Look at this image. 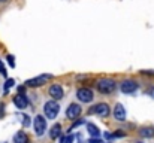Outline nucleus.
Returning <instances> with one entry per match:
<instances>
[{
  "mask_svg": "<svg viewBox=\"0 0 154 143\" xmlns=\"http://www.w3.org/2000/svg\"><path fill=\"white\" fill-rule=\"evenodd\" d=\"M60 134H61V127L58 124H55L50 131V136H51V139H57V137H60Z\"/></svg>",
  "mask_w": 154,
  "mask_h": 143,
  "instance_id": "nucleus-14",
  "label": "nucleus"
},
{
  "mask_svg": "<svg viewBox=\"0 0 154 143\" xmlns=\"http://www.w3.org/2000/svg\"><path fill=\"white\" fill-rule=\"evenodd\" d=\"M141 136H144V137H151V136H154V128H142L141 130Z\"/></svg>",
  "mask_w": 154,
  "mask_h": 143,
  "instance_id": "nucleus-15",
  "label": "nucleus"
},
{
  "mask_svg": "<svg viewBox=\"0 0 154 143\" xmlns=\"http://www.w3.org/2000/svg\"><path fill=\"white\" fill-rule=\"evenodd\" d=\"M120 88H121V91L124 94H130V93H133V91L138 90V84L135 81H124V82H121V87Z\"/></svg>",
  "mask_w": 154,
  "mask_h": 143,
  "instance_id": "nucleus-8",
  "label": "nucleus"
},
{
  "mask_svg": "<svg viewBox=\"0 0 154 143\" xmlns=\"http://www.w3.org/2000/svg\"><path fill=\"white\" fill-rule=\"evenodd\" d=\"M139 143H141V142H139Z\"/></svg>",
  "mask_w": 154,
  "mask_h": 143,
  "instance_id": "nucleus-24",
  "label": "nucleus"
},
{
  "mask_svg": "<svg viewBox=\"0 0 154 143\" xmlns=\"http://www.w3.org/2000/svg\"><path fill=\"white\" fill-rule=\"evenodd\" d=\"M61 143H73V136H67V137H61Z\"/></svg>",
  "mask_w": 154,
  "mask_h": 143,
  "instance_id": "nucleus-16",
  "label": "nucleus"
},
{
  "mask_svg": "<svg viewBox=\"0 0 154 143\" xmlns=\"http://www.w3.org/2000/svg\"><path fill=\"white\" fill-rule=\"evenodd\" d=\"M8 63L11 67H15V61H14V57L12 55H8Z\"/></svg>",
  "mask_w": 154,
  "mask_h": 143,
  "instance_id": "nucleus-17",
  "label": "nucleus"
},
{
  "mask_svg": "<svg viewBox=\"0 0 154 143\" xmlns=\"http://www.w3.org/2000/svg\"><path fill=\"white\" fill-rule=\"evenodd\" d=\"M27 142H29V139H27L26 133H23V131H18L14 136V143H27Z\"/></svg>",
  "mask_w": 154,
  "mask_h": 143,
  "instance_id": "nucleus-12",
  "label": "nucleus"
},
{
  "mask_svg": "<svg viewBox=\"0 0 154 143\" xmlns=\"http://www.w3.org/2000/svg\"><path fill=\"white\" fill-rule=\"evenodd\" d=\"M58 107H60V106L57 104V101H54V100H50V101H47V103H45V107H44L47 118H50V119H54V118L57 116V113H58Z\"/></svg>",
  "mask_w": 154,
  "mask_h": 143,
  "instance_id": "nucleus-2",
  "label": "nucleus"
},
{
  "mask_svg": "<svg viewBox=\"0 0 154 143\" xmlns=\"http://www.w3.org/2000/svg\"><path fill=\"white\" fill-rule=\"evenodd\" d=\"M0 73H2V75H6V70H5V67L2 66V63H0Z\"/></svg>",
  "mask_w": 154,
  "mask_h": 143,
  "instance_id": "nucleus-21",
  "label": "nucleus"
},
{
  "mask_svg": "<svg viewBox=\"0 0 154 143\" xmlns=\"http://www.w3.org/2000/svg\"><path fill=\"white\" fill-rule=\"evenodd\" d=\"M76 97H78L82 103H90L94 95H93V91L88 90V88H79L78 93H76Z\"/></svg>",
  "mask_w": 154,
  "mask_h": 143,
  "instance_id": "nucleus-4",
  "label": "nucleus"
},
{
  "mask_svg": "<svg viewBox=\"0 0 154 143\" xmlns=\"http://www.w3.org/2000/svg\"><path fill=\"white\" fill-rule=\"evenodd\" d=\"M150 93H151V94H153V97H154V90H151V91H150Z\"/></svg>",
  "mask_w": 154,
  "mask_h": 143,
  "instance_id": "nucleus-22",
  "label": "nucleus"
},
{
  "mask_svg": "<svg viewBox=\"0 0 154 143\" xmlns=\"http://www.w3.org/2000/svg\"><path fill=\"white\" fill-rule=\"evenodd\" d=\"M50 75H41V76H38V78H33V79H29L26 84L29 85V87H41V85H44L47 81H50Z\"/></svg>",
  "mask_w": 154,
  "mask_h": 143,
  "instance_id": "nucleus-5",
  "label": "nucleus"
},
{
  "mask_svg": "<svg viewBox=\"0 0 154 143\" xmlns=\"http://www.w3.org/2000/svg\"><path fill=\"white\" fill-rule=\"evenodd\" d=\"M87 130H88V133H90L91 137H99L100 136V131H99V128L94 124H88L87 125Z\"/></svg>",
  "mask_w": 154,
  "mask_h": 143,
  "instance_id": "nucleus-13",
  "label": "nucleus"
},
{
  "mask_svg": "<svg viewBox=\"0 0 154 143\" xmlns=\"http://www.w3.org/2000/svg\"><path fill=\"white\" fill-rule=\"evenodd\" d=\"M14 84H15V81H14V79H8V81H6V85H5V90H8L9 87H12Z\"/></svg>",
  "mask_w": 154,
  "mask_h": 143,
  "instance_id": "nucleus-18",
  "label": "nucleus"
},
{
  "mask_svg": "<svg viewBox=\"0 0 154 143\" xmlns=\"http://www.w3.org/2000/svg\"><path fill=\"white\" fill-rule=\"evenodd\" d=\"M14 103H15V106L18 107V109H26L27 107V104H29V101H27V98H26V95L23 94H17L14 97Z\"/></svg>",
  "mask_w": 154,
  "mask_h": 143,
  "instance_id": "nucleus-9",
  "label": "nucleus"
},
{
  "mask_svg": "<svg viewBox=\"0 0 154 143\" xmlns=\"http://www.w3.org/2000/svg\"><path fill=\"white\" fill-rule=\"evenodd\" d=\"M90 113H97L99 116H108L109 115V106L106 103H100L97 106H93V109H90Z\"/></svg>",
  "mask_w": 154,
  "mask_h": 143,
  "instance_id": "nucleus-6",
  "label": "nucleus"
},
{
  "mask_svg": "<svg viewBox=\"0 0 154 143\" xmlns=\"http://www.w3.org/2000/svg\"><path fill=\"white\" fill-rule=\"evenodd\" d=\"M0 1H6V0H0Z\"/></svg>",
  "mask_w": 154,
  "mask_h": 143,
  "instance_id": "nucleus-23",
  "label": "nucleus"
},
{
  "mask_svg": "<svg viewBox=\"0 0 154 143\" xmlns=\"http://www.w3.org/2000/svg\"><path fill=\"white\" fill-rule=\"evenodd\" d=\"M23 124H24L26 127H27V125L30 124V121H29V116H26V118H24V121H23Z\"/></svg>",
  "mask_w": 154,
  "mask_h": 143,
  "instance_id": "nucleus-20",
  "label": "nucleus"
},
{
  "mask_svg": "<svg viewBox=\"0 0 154 143\" xmlns=\"http://www.w3.org/2000/svg\"><path fill=\"white\" fill-rule=\"evenodd\" d=\"M88 143H102L100 142V139H96V137H93V139H90Z\"/></svg>",
  "mask_w": 154,
  "mask_h": 143,
  "instance_id": "nucleus-19",
  "label": "nucleus"
},
{
  "mask_svg": "<svg viewBox=\"0 0 154 143\" xmlns=\"http://www.w3.org/2000/svg\"><path fill=\"white\" fill-rule=\"evenodd\" d=\"M114 116H115L117 121H124V119H126V109H124L123 104H117V106H115Z\"/></svg>",
  "mask_w": 154,
  "mask_h": 143,
  "instance_id": "nucleus-10",
  "label": "nucleus"
},
{
  "mask_svg": "<svg viewBox=\"0 0 154 143\" xmlns=\"http://www.w3.org/2000/svg\"><path fill=\"white\" fill-rule=\"evenodd\" d=\"M45 130H47V121H45L44 116L38 115L35 118V131H36L38 136H42L45 133Z\"/></svg>",
  "mask_w": 154,
  "mask_h": 143,
  "instance_id": "nucleus-3",
  "label": "nucleus"
},
{
  "mask_svg": "<svg viewBox=\"0 0 154 143\" xmlns=\"http://www.w3.org/2000/svg\"><path fill=\"white\" fill-rule=\"evenodd\" d=\"M96 87H97V91H100L102 94H109L115 90V82L111 79H102L96 84Z\"/></svg>",
  "mask_w": 154,
  "mask_h": 143,
  "instance_id": "nucleus-1",
  "label": "nucleus"
},
{
  "mask_svg": "<svg viewBox=\"0 0 154 143\" xmlns=\"http://www.w3.org/2000/svg\"><path fill=\"white\" fill-rule=\"evenodd\" d=\"M66 115H67V118H69V119H76V118L81 115V106H79V104L72 103V104L67 107Z\"/></svg>",
  "mask_w": 154,
  "mask_h": 143,
  "instance_id": "nucleus-7",
  "label": "nucleus"
},
{
  "mask_svg": "<svg viewBox=\"0 0 154 143\" xmlns=\"http://www.w3.org/2000/svg\"><path fill=\"white\" fill-rule=\"evenodd\" d=\"M50 95H51L54 100H58V98H63V88L60 85H52L50 88Z\"/></svg>",
  "mask_w": 154,
  "mask_h": 143,
  "instance_id": "nucleus-11",
  "label": "nucleus"
}]
</instances>
